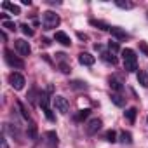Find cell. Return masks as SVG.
Segmentation results:
<instances>
[{"label":"cell","mask_w":148,"mask_h":148,"mask_svg":"<svg viewBox=\"0 0 148 148\" xmlns=\"http://www.w3.org/2000/svg\"><path fill=\"white\" fill-rule=\"evenodd\" d=\"M122 63H124V70L132 73L138 70V56L132 49H122Z\"/></svg>","instance_id":"obj_1"},{"label":"cell","mask_w":148,"mask_h":148,"mask_svg":"<svg viewBox=\"0 0 148 148\" xmlns=\"http://www.w3.org/2000/svg\"><path fill=\"white\" fill-rule=\"evenodd\" d=\"M59 23H61V19L54 11L42 12V26H44V30H54V28L59 26Z\"/></svg>","instance_id":"obj_2"},{"label":"cell","mask_w":148,"mask_h":148,"mask_svg":"<svg viewBox=\"0 0 148 148\" xmlns=\"http://www.w3.org/2000/svg\"><path fill=\"white\" fill-rule=\"evenodd\" d=\"M4 58H5V63H7L11 68H14V70H23V68H25V61H23L21 58L14 56L12 51L5 49V51H4Z\"/></svg>","instance_id":"obj_3"},{"label":"cell","mask_w":148,"mask_h":148,"mask_svg":"<svg viewBox=\"0 0 148 148\" xmlns=\"http://www.w3.org/2000/svg\"><path fill=\"white\" fill-rule=\"evenodd\" d=\"M9 84H11V87H12V89H16V91H21V89L25 87L26 80H25V77L21 75V73H18V71H12L11 75H9Z\"/></svg>","instance_id":"obj_4"},{"label":"cell","mask_w":148,"mask_h":148,"mask_svg":"<svg viewBox=\"0 0 148 148\" xmlns=\"http://www.w3.org/2000/svg\"><path fill=\"white\" fill-rule=\"evenodd\" d=\"M38 103H40V106H42L45 117L52 122V120H54V115H52V110H51V106H49V96H47L45 92H42V94L38 96Z\"/></svg>","instance_id":"obj_5"},{"label":"cell","mask_w":148,"mask_h":148,"mask_svg":"<svg viewBox=\"0 0 148 148\" xmlns=\"http://www.w3.org/2000/svg\"><path fill=\"white\" fill-rule=\"evenodd\" d=\"M14 49L19 52V56H30V52H32V47H30V44H28L26 40H23V38H18V40H14Z\"/></svg>","instance_id":"obj_6"},{"label":"cell","mask_w":148,"mask_h":148,"mask_svg":"<svg viewBox=\"0 0 148 148\" xmlns=\"http://www.w3.org/2000/svg\"><path fill=\"white\" fill-rule=\"evenodd\" d=\"M52 103H54V108H56L59 113H68V110H70V103H68L66 98H63V96H56V98L52 99Z\"/></svg>","instance_id":"obj_7"},{"label":"cell","mask_w":148,"mask_h":148,"mask_svg":"<svg viewBox=\"0 0 148 148\" xmlns=\"http://www.w3.org/2000/svg\"><path fill=\"white\" fill-rule=\"evenodd\" d=\"M101 125H103L101 119H91V120L87 122V125H86V132H87L89 136H92V134H96V132L101 129Z\"/></svg>","instance_id":"obj_8"},{"label":"cell","mask_w":148,"mask_h":148,"mask_svg":"<svg viewBox=\"0 0 148 148\" xmlns=\"http://www.w3.org/2000/svg\"><path fill=\"white\" fill-rule=\"evenodd\" d=\"M79 63L84 64V66H92L96 63V58L91 54V52H80L79 54Z\"/></svg>","instance_id":"obj_9"},{"label":"cell","mask_w":148,"mask_h":148,"mask_svg":"<svg viewBox=\"0 0 148 148\" xmlns=\"http://www.w3.org/2000/svg\"><path fill=\"white\" fill-rule=\"evenodd\" d=\"M54 40H56V42H59V44H61V45H64V47L71 45V38H70L64 32H56V33H54Z\"/></svg>","instance_id":"obj_10"},{"label":"cell","mask_w":148,"mask_h":148,"mask_svg":"<svg viewBox=\"0 0 148 148\" xmlns=\"http://www.w3.org/2000/svg\"><path fill=\"white\" fill-rule=\"evenodd\" d=\"M110 33H112L115 38H119V40H125V38H129V33H127L124 28H119V26H112Z\"/></svg>","instance_id":"obj_11"},{"label":"cell","mask_w":148,"mask_h":148,"mask_svg":"<svg viewBox=\"0 0 148 148\" xmlns=\"http://www.w3.org/2000/svg\"><path fill=\"white\" fill-rule=\"evenodd\" d=\"M89 113H91V110H89V108L79 110V113H75V115H73V120H75V122H84V120L89 117Z\"/></svg>","instance_id":"obj_12"},{"label":"cell","mask_w":148,"mask_h":148,"mask_svg":"<svg viewBox=\"0 0 148 148\" xmlns=\"http://www.w3.org/2000/svg\"><path fill=\"white\" fill-rule=\"evenodd\" d=\"M101 59L105 61V63H108V64H117V56L113 54V52H101Z\"/></svg>","instance_id":"obj_13"},{"label":"cell","mask_w":148,"mask_h":148,"mask_svg":"<svg viewBox=\"0 0 148 148\" xmlns=\"http://www.w3.org/2000/svg\"><path fill=\"white\" fill-rule=\"evenodd\" d=\"M110 99H112V103H113L115 106H120V108H122V106H125V98H122L119 92H113Z\"/></svg>","instance_id":"obj_14"},{"label":"cell","mask_w":148,"mask_h":148,"mask_svg":"<svg viewBox=\"0 0 148 148\" xmlns=\"http://www.w3.org/2000/svg\"><path fill=\"white\" fill-rule=\"evenodd\" d=\"M45 139H47V143H49L51 146H56V145L59 143V139H58V134H56L54 131H47V132H45Z\"/></svg>","instance_id":"obj_15"},{"label":"cell","mask_w":148,"mask_h":148,"mask_svg":"<svg viewBox=\"0 0 148 148\" xmlns=\"http://www.w3.org/2000/svg\"><path fill=\"white\" fill-rule=\"evenodd\" d=\"M2 7H4V9H7V11H11L14 16L21 14V9H19V5H14V4H11V2H4V4H2Z\"/></svg>","instance_id":"obj_16"},{"label":"cell","mask_w":148,"mask_h":148,"mask_svg":"<svg viewBox=\"0 0 148 148\" xmlns=\"http://www.w3.org/2000/svg\"><path fill=\"white\" fill-rule=\"evenodd\" d=\"M136 113H138V110L134 108V106H131V108H127L125 112H124V115H125V119L131 122V124H134V120H136Z\"/></svg>","instance_id":"obj_17"},{"label":"cell","mask_w":148,"mask_h":148,"mask_svg":"<svg viewBox=\"0 0 148 148\" xmlns=\"http://www.w3.org/2000/svg\"><path fill=\"white\" fill-rule=\"evenodd\" d=\"M91 25L96 26V28H99V30H103V32H110V30H112L110 25H106V23H103V21H98V19H91Z\"/></svg>","instance_id":"obj_18"},{"label":"cell","mask_w":148,"mask_h":148,"mask_svg":"<svg viewBox=\"0 0 148 148\" xmlns=\"http://www.w3.org/2000/svg\"><path fill=\"white\" fill-rule=\"evenodd\" d=\"M108 82H110V87H112V89H113L115 92H120V91L124 89V86H122V82H120V80H117V79H110Z\"/></svg>","instance_id":"obj_19"},{"label":"cell","mask_w":148,"mask_h":148,"mask_svg":"<svg viewBox=\"0 0 148 148\" xmlns=\"http://www.w3.org/2000/svg\"><path fill=\"white\" fill-rule=\"evenodd\" d=\"M120 143H124V145H131V143H132V134L127 132V131H122V132H120Z\"/></svg>","instance_id":"obj_20"},{"label":"cell","mask_w":148,"mask_h":148,"mask_svg":"<svg viewBox=\"0 0 148 148\" xmlns=\"http://www.w3.org/2000/svg\"><path fill=\"white\" fill-rule=\"evenodd\" d=\"M138 82L143 87H148V73L146 71H138Z\"/></svg>","instance_id":"obj_21"},{"label":"cell","mask_w":148,"mask_h":148,"mask_svg":"<svg viewBox=\"0 0 148 148\" xmlns=\"http://www.w3.org/2000/svg\"><path fill=\"white\" fill-rule=\"evenodd\" d=\"M70 87L79 89V91H86L87 89V84L86 82H80V80H73V82H70Z\"/></svg>","instance_id":"obj_22"},{"label":"cell","mask_w":148,"mask_h":148,"mask_svg":"<svg viewBox=\"0 0 148 148\" xmlns=\"http://www.w3.org/2000/svg\"><path fill=\"white\" fill-rule=\"evenodd\" d=\"M4 132H9L11 136L19 138V131H18L16 127H11V124H4Z\"/></svg>","instance_id":"obj_23"},{"label":"cell","mask_w":148,"mask_h":148,"mask_svg":"<svg viewBox=\"0 0 148 148\" xmlns=\"http://www.w3.org/2000/svg\"><path fill=\"white\" fill-rule=\"evenodd\" d=\"M115 5L117 7H120V9H134V4L132 2H124V0H117V2H115Z\"/></svg>","instance_id":"obj_24"},{"label":"cell","mask_w":148,"mask_h":148,"mask_svg":"<svg viewBox=\"0 0 148 148\" xmlns=\"http://www.w3.org/2000/svg\"><path fill=\"white\" fill-rule=\"evenodd\" d=\"M105 139H106L108 143H115V141H117V132H115V131H108V132L105 134Z\"/></svg>","instance_id":"obj_25"},{"label":"cell","mask_w":148,"mask_h":148,"mask_svg":"<svg viewBox=\"0 0 148 148\" xmlns=\"http://www.w3.org/2000/svg\"><path fill=\"white\" fill-rule=\"evenodd\" d=\"M28 136L32 138V139H37V125L32 122L30 124V127H28Z\"/></svg>","instance_id":"obj_26"},{"label":"cell","mask_w":148,"mask_h":148,"mask_svg":"<svg viewBox=\"0 0 148 148\" xmlns=\"http://www.w3.org/2000/svg\"><path fill=\"white\" fill-rule=\"evenodd\" d=\"M2 28H7V30H11V32H14L16 30V23L14 21H2Z\"/></svg>","instance_id":"obj_27"},{"label":"cell","mask_w":148,"mask_h":148,"mask_svg":"<svg viewBox=\"0 0 148 148\" xmlns=\"http://www.w3.org/2000/svg\"><path fill=\"white\" fill-rule=\"evenodd\" d=\"M21 32L25 33V35H28V37H33V30H32V26L30 25H21Z\"/></svg>","instance_id":"obj_28"},{"label":"cell","mask_w":148,"mask_h":148,"mask_svg":"<svg viewBox=\"0 0 148 148\" xmlns=\"http://www.w3.org/2000/svg\"><path fill=\"white\" fill-rule=\"evenodd\" d=\"M18 106H19V110H21V115H23V119H25V120H28V119H30V113L26 112V108H25V105H23L21 101H18Z\"/></svg>","instance_id":"obj_29"},{"label":"cell","mask_w":148,"mask_h":148,"mask_svg":"<svg viewBox=\"0 0 148 148\" xmlns=\"http://www.w3.org/2000/svg\"><path fill=\"white\" fill-rule=\"evenodd\" d=\"M108 49H110V52H113V54H117L119 52V42H108Z\"/></svg>","instance_id":"obj_30"},{"label":"cell","mask_w":148,"mask_h":148,"mask_svg":"<svg viewBox=\"0 0 148 148\" xmlns=\"http://www.w3.org/2000/svg\"><path fill=\"white\" fill-rule=\"evenodd\" d=\"M59 68H61V71H63V73H70V70H71L66 63H59Z\"/></svg>","instance_id":"obj_31"},{"label":"cell","mask_w":148,"mask_h":148,"mask_svg":"<svg viewBox=\"0 0 148 148\" xmlns=\"http://www.w3.org/2000/svg\"><path fill=\"white\" fill-rule=\"evenodd\" d=\"M139 49L145 52V56H148V44L146 42H139Z\"/></svg>","instance_id":"obj_32"},{"label":"cell","mask_w":148,"mask_h":148,"mask_svg":"<svg viewBox=\"0 0 148 148\" xmlns=\"http://www.w3.org/2000/svg\"><path fill=\"white\" fill-rule=\"evenodd\" d=\"M0 145H2V148H9V143H7V138H5V134L0 138Z\"/></svg>","instance_id":"obj_33"},{"label":"cell","mask_w":148,"mask_h":148,"mask_svg":"<svg viewBox=\"0 0 148 148\" xmlns=\"http://www.w3.org/2000/svg\"><path fill=\"white\" fill-rule=\"evenodd\" d=\"M79 38H82V40H87V35H84V33H79Z\"/></svg>","instance_id":"obj_34"},{"label":"cell","mask_w":148,"mask_h":148,"mask_svg":"<svg viewBox=\"0 0 148 148\" xmlns=\"http://www.w3.org/2000/svg\"><path fill=\"white\" fill-rule=\"evenodd\" d=\"M146 122H148V117H146Z\"/></svg>","instance_id":"obj_35"},{"label":"cell","mask_w":148,"mask_h":148,"mask_svg":"<svg viewBox=\"0 0 148 148\" xmlns=\"http://www.w3.org/2000/svg\"><path fill=\"white\" fill-rule=\"evenodd\" d=\"M146 18H148V12H146Z\"/></svg>","instance_id":"obj_36"}]
</instances>
